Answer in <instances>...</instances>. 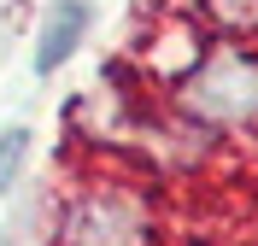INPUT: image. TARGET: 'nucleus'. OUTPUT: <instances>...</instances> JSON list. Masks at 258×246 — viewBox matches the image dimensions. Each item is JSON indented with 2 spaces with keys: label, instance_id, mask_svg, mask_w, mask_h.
Returning <instances> with one entry per match:
<instances>
[{
  "label": "nucleus",
  "instance_id": "obj_1",
  "mask_svg": "<svg viewBox=\"0 0 258 246\" xmlns=\"http://www.w3.org/2000/svg\"><path fill=\"white\" fill-rule=\"evenodd\" d=\"M182 106H188L200 123H252L258 117V59L241 47H223L200 59V70L182 88Z\"/></svg>",
  "mask_w": 258,
  "mask_h": 246
},
{
  "label": "nucleus",
  "instance_id": "obj_2",
  "mask_svg": "<svg viewBox=\"0 0 258 246\" xmlns=\"http://www.w3.org/2000/svg\"><path fill=\"white\" fill-rule=\"evenodd\" d=\"M135 240V205L100 194L88 205H77L71 217V246H129Z\"/></svg>",
  "mask_w": 258,
  "mask_h": 246
},
{
  "label": "nucleus",
  "instance_id": "obj_3",
  "mask_svg": "<svg viewBox=\"0 0 258 246\" xmlns=\"http://www.w3.org/2000/svg\"><path fill=\"white\" fill-rule=\"evenodd\" d=\"M82 24H88V6H82V0H53L47 30H41V41H35V70H41V76H47V70H59L64 59L77 53Z\"/></svg>",
  "mask_w": 258,
  "mask_h": 246
},
{
  "label": "nucleus",
  "instance_id": "obj_4",
  "mask_svg": "<svg viewBox=\"0 0 258 246\" xmlns=\"http://www.w3.org/2000/svg\"><path fill=\"white\" fill-rule=\"evenodd\" d=\"M24 152H30V129H24V123L0 129V194L18 182V170H24Z\"/></svg>",
  "mask_w": 258,
  "mask_h": 246
},
{
  "label": "nucleus",
  "instance_id": "obj_5",
  "mask_svg": "<svg viewBox=\"0 0 258 246\" xmlns=\"http://www.w3.org/2000/svg\"><path fill=\"white\" fill-rule=\"evenodd\" d=\"M206 12L223 30H258V0H206Z\"/></svg>",
  "mask_w": 258,
  "mask_h": 246
}]
</instances>
